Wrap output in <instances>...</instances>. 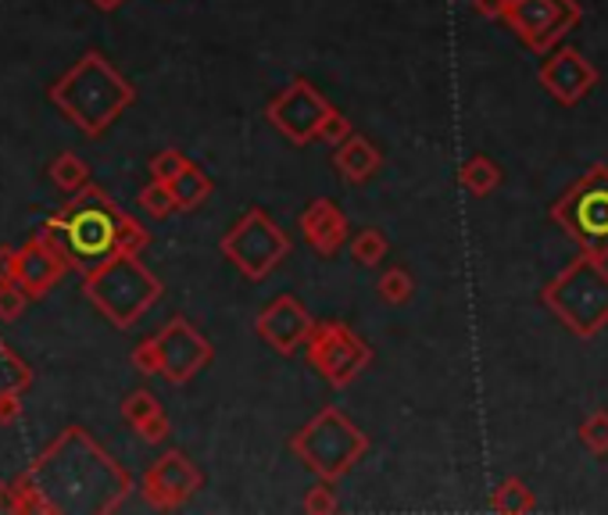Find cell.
Instances as JSON below:
<instances>
[{
  "mask_svg": "<svg viewBox=\"0 0 608 515\" xmlns=\"http://www.w3.org/2000/svg\"><path fill=\"white\" fill-rule=\"evenodd\" d=\"M352 118H347L340 108H329V115L323 118V126H318V140L329 144V147H340L347 136H352Z\"/></svg>",
  "mask_w": 608,
  "mask_h": 515,
  "instance_id": "28",
  "label": "cell"
},
{
  "mask_svg": "<svg viewBox=\"0 0 608 515\" xmlns=\"http://www.w3.org/2000/svg\"><path fill=\"white\" fill-rule=\"evenodd\" d=\"M129 219L133 216H126L104 190L83 187L43 225L61 233V240H65V248L72 254V269H80L86 280V276H94L97 269L108 265L112 258L122 254V233H126Z\"/></svg>",
  "mask_w": 608,
  "mask_h": 515,
  "instance_id": "1",
  "label": "cell"
},
{
  "mask_svg": "<svg viewBox=\"0 0 608 515\" xmlns=\"http://www.w3.org/2000/svg\"><path fill=\"white\" fill-rule=\"evenodd\" d=\"M14 254L11 248H0V283H14Z\"/></svg>",
  "mask_w": 608,
  "mask_h": 515,
  "instance_id": "35",
  "label": "cell"
},
{
  "mask_svg": "<svg viewBox=\"0 0 608 515\" xmlns=\"http://www.w3.org/2000/svg\"><path fill=\"white\" fill-rule=\"evenodd\" d=\"M301 233L315 254L333 258L347 240V216L329 197H315V201H308V208L301 211Z\"/></svg>",
  "mask_w": 608,
  "mask_h": 515,
  "instance_id": "16",
  "label": "cell"
},
{
  "mask_svg": "<svg viewBox=\"0 0 608 515\" xmlns=\"http://www.w3.org/2000/svg\"><path fill=\"white\" fill-rule=\"evenodd\" d=\"M22 390H11V393H4L0 398V427H8V422H14L19 419V412H22V398H19Z\"/></svg>",
  "mask_w": 608,
  "mask_h": 515,
  "instance_id": "33",
  "label": "cell"
},
{
  "mask_svg": "<svg viewBox=\"0 0 608 515\" xmlns=\"http://www.w3.org/2000/svg\"><path fill=\"white\" fill-rule=\"evenodd\" d=\"M541 301L580 340L598 337L608 326V258L580 251L544 286Z\"/></svg>",
  "mask_w": 608,
  "mask_h": 515,
  "instance_id": "3",
  "label": "cell"
},
{
  "mask_svg": "<svg viewBox=\"0 0 608 515\" xmlns=\"http://www.w3.org/2000/svg\"><path fill=\"white\" fill-rule=\"evenodd\" d=\"M541 86L552 94L558 104H580L590 90L598 86V69L587 62V57L576 51V48H558L552 54H544V65H541Z\"/></svg>",
  "mask_w": 608,
  "mask_h": 515,
  "instance_id": "15",
  "label": "cell"
},
{
  "mask_svg": "<svg viewBox=\"0 0 608 515\" xmlns=\"http://www.w3.org/2000/svg\"><path fill=\"white\" fill-rule=\"evenodd\" d=\"M161 412V404H158V398L150 390H133L126 401H122V416H126V422L133 430H140L144 422L150 419V416H158Z\"/></svg>",
  "mask_w": 608,
  "mask_h": 515,
  "instance_id": "25",
  "label": "cell"
},
{
  "mask_svg": "<svg viewBox=\"0 0 608 515\" xmlns=\"http://www.w3.org/2000/svg\"><path fill=\"white\" fill-rule=\"evenodd\" d=\"M51 101L83 133L101 136L136 101V90L122 80L101 54L90 51L83 62L51 90Z\"/></svg>",
  "mask_w": 608,
  "mask_h": 515,
  "instance_id": "2",
  "label": "cell"
},
{
  "mask_svg": "<svg viewBox=\"0 0 608 515\" xmlns=\"http://www.w3.org/2000/svg\"><path fill=\"white\" fill-rule=\"evenodd\" d=\"M376 291H379V297L387 301V305H408V301H412L416 283L401 265H390V269H384V276H379Z\"/></svg>",
  "mask_w": 608,
  "mask_h": 515,
  "instance_id": "23",
  "label": "cell"
},
{
  "mask_svg": "<svg viewBox=\"0 0 608 515\" xmlns=\"http://www.w3.org/2000/svg\"><path fill=\"white\" fill-rule=\"evenodd\" d=\"M312 329H315V319L294 294H280L269 308L258 312V319H254V333L283 358L301 351V347L308 344Z\"/></svg>",
  "mask_w": 608,
  "mask_h": 515,
  "instance_id": "14",
  "label": "cell"
},
{
  "mask_svg": "<svg viewBox=\"0 0 608 515\" xmlns=\"http://www.w3.org/2000/svg\"><path fill=\"white\" fill-rule=\"evenodd\" d=\"M584 11L576 0H509L505 22L534 54H552L576 25Z\"/></svg>",
  "mask_w": 608,
  "mask_h": 515,
  "instance_id": "9",
  "label": "cell"
},
{
  "mask_svg": "<svg viewBox=\"0 0 608 515\" xmlns=\"http://www.w3.org/2000/svg\"><path fill=\"white\" fill-rule=\"evenodd\" d=\"M304 351H308V366L318 376H326V383L337 390L352 387L358 376L373 366V347L365 344L352 326H344L337 319L315 323Z\"/></svg>",
  "mask_w": 608,
  "mask_h": 515,
  "instance_id": "8",
  "label": "cell"
},
{
  "mask_svg": "<svg viewBox=\"0 0 608 515\" xmlns=\"http://www.w3.org/2000/svg\"><path fill=\"white\" fill-rule=\"evenodd\" d=\"M473 11L480 19H505L509 0H473Z\"/></svg>",
  "mask_w": 608,
  "mask_h": 515,
  "instance_id": "34",
  "label": "cell"
},
{
  "mask_svg": "<svg viewBox=\"0 0 608 515\" xmlns=\"http://www.w3.org/2000/svg\"><path fill=\"white\" fill-rule=\"evenodd\" d=\"M491 508L501 515H530L537 508V497L520 476H509V480H501V487L491 494Z\"/></svg>",
  "mask_w": 608,
  "mask_h": 515,
  "instance_id": "20",
  "label": "cell"
},
{
  "mask_svg": "<svg viewBox=\"0 0 608 515\" xmlns=\"http://www.w3.org/2000/svg\"><path fill=\"white\" fill-rule=\"evenodd\" d=\"M155 340H158V351H161V376L169 383L193 380V376L201 369H208L211 358H216L211 344L187 319H182V315H176V319L165 326Z\"/></svg>",
  "mask_w": 608,
  "mask_h": 515,
  "instance_id": "13",
  "label": "cell"
},
{
  "mask_svg": "<svg viewBox=\"0 0 608 515\" xmlns=\"http://www.w3.org/2000/svg\"><path fill=\"white\" fill-rule=\"evenodd\" d=\"M552 222L580 251L608 258V165H590L552 204Z\"/></svg>",
  "mask_w": 608,
  "mask_h": 515,
  "instance_id": "5",
  "label": "cell"
},
{
  "mask_svg": "<svg viewBox=\"0 0 608 515\" xmlns=\"http://www.w3.org/2000/svg\"><path fill=\"white\" fill-rule=\"evenodd\" d=\"M387 251H390V240H387L384 230H376V225H365V230L355 233V240H352V258L358 265H365V269H373V265L384 262Z\"/></svg>",
  "mask_w": 608,
  "mask_h": 515,
  "instance_id": "22",
  "label": "cell"
},
{
  "mask_svg": "<svg viewBox=\"0 0 608 515\" xmlns=\"http://www.w3.org/2000/svg\"><path fill=\"white\" fill-rule=\"evenodd\" d=\"M69 269H72V254L65 248V240H61V233L48 230V225L14 254V283H19L29 297L48 294Z\"/></svg>",
  "mask_w": 608,
  "mask_h": 515,
  "instance_id": "11",
  "label": "cell"
},
{
  "mask_svg": "<svg viewBox=\"0 0 608 515\" xmlns=\"http://www.w3.org/2000/svg\"><path fill=\"white\" fill-rule=\"evenodd\" d=\"M90 4H94L97 11H115V8L126 4V0H90Z\"/></svg>",
  "mask_w": 608,
  "mask_h": 515,
  "instance_id": "36",
  "label": "cell"
},
{
  "mask_svg": "<svg viewBox=\"0 0 608 515\" xmlns=\"http://www.w3.org/2000/svg\"><path fill=\"white\" fill-rule=\"evenodd\" d=\"M190 165V158L182 155V150H176V147H165V150H158L155 158H150V176L155 179H161V183H172V179L187 169Z\"/></svg>",
  "mask_w": 608,
  "mask_h": 515,
  "instance_id": "27",
  "label": "cell"
},
{
  "mask_svg": "<svg viewBox=\"0 0 608 515\" xmlns=\"http://www.w3.org/2000/svg\"><path fill=\"white\" fill-rule=\"evenodd\" d=\"M136 433H140L144 437V441L147 444H161L165 441V437H169V419H165V412H158V416H150L147 422H144V427L140 430H136Z\"/></svg>",
  "mask_w": 608,
  "mask_h": 515,
  "instance_id": "32",
  "label": "cell"
},
{
  "mask_svg": "<svg viewBox=\"0 0 608 515\" xmlns=\"http://www.w3.org/2000/svg\"><path fill=\"white\" fill-rule=\"evenodd\" d=\"M51 176L54 183L65 190V193H80L83 187H90V169L83 158H75L72 150H61V155L54 158L51 165Z\"/></svg>",
  "mask_w": 608,
  "mask_h": 515,
  "instance_id": "21",
  "label": "cell"
},
{
  "mask_svg": "<svg viewBox=\"0 0 608 515\" xmlns=\"http://www.w3.org/2000/svg\"><path fill=\"white\" fill-rule=\"evenodd\" d=\"M219 248L226 254V262H233L240 269V276L251 283L269 280L294 251L291 233H283L280 225L272 222L269 211L262 208L243 211V219L222 237Z\"/></svg>",
  "mask_w": 608,
  "mask_h": 515,
  "instance_id": "7",
  "label": "cell"
},
{
  "mask_svg": "<svg viewBox=\"0 0 608 515\" xmlns=\"http://www.w3.org/2000/svg\"><path fill=\"white\" fill-rule=\"evenodd\" d=\"M201 487H205L201 469H197L182 451H165L140 480V491L147 497V505H155L161 512H172L179 505H187Z\"/></svg>",
  "mask_w": 608,
  "mask_h": 515,
  "instance_id": "12",
  "label": "cell"
},
{
  "mask_svg": "<svg viewBox=\"0 0 608 515\" xmlns=\"http://www.w3.org/2000/svg\"><path fill=\"white\" fill-rule=\"evenodd\" d=\"M140 208L147 211L150 219H169L172 211H179L172 187L161 183V179H150V183L140 190Z\"/></svg>",
  "mask_w": 608,
  "mask_h": 515,
  "instance_id": "24",
  "label": "cell"
},
{
  "mask_svg": "<svg viewBox=\"0 0 608 515\" xmlns=\"http://www.w3.org/2000/svg\"><path fill=\"white\" fill-rule=\"evenodd\" d=\"M501 179H505V172H501V165L491 161L486 155H473L462 169H459V183L473 193V197H486L494 193L501 187Z\"/></svg>",
  "mask_w": 608,
  "mask_h": 515,
  "instance_id": "19",
  "label": "cell"
},
{
  "mask_svg": "<svg viewBox=\"0 0 608 515\" xmlns=\"http://www.w3.org/2000/svg\"><path fill=\"white\" fill-rule=\"evenodd\" d=\"M291 451L312 469L318 480L337 483L361 462V454L369 451V437H365L340 408H323L315 419L291 437Z\"/></svg>",
  "mask_w": 608,
  "mask_h": 515,
  "instance_id": "4",
  "label": "cell"
},
{
  "mask_svg": "<svg viewBox=\"0 0 608 515\" xmlns=\"http://www.w3.org/2000/svg\"><path fill=\"white\" fill-rule=\"evenodd\" d=\"M133 366L140 369L144 376H161V351H158V340L155 337L133 347Z\"/></svg>",
  "mask_w": 608,
  "mask_h": 515,
  "instance_id": "31",
  "label": "cell"
},
{
  "mask_svg": "<svg viewBox=\"0 0 608 515\" xmlns=\"http://www.w3.org/2000/svg\"><path fill=\"white\" fill-rule=\"evenodd\" d=\"M304 512H312V515L337 512V494H333V483L329 480H318L315 487L304 494Z\"/></svg>",
  "mask_w": 608,
  "mask_h": 515,
  "instance_id": "30",
  "label": "cell"
},
{
  "mask_svg": "<svg viewBox=\"0 0 608 515\" xmlns=\"http://www.w3.org/2000/svg\"><path fill=\"white\" fill-rule=\"evenodd\" d=\"M172 193H176V204L179 211H193V208H201L208 197H211V176L201 169V165H187L176 179H172Z\"/></svg>",
  "mask_w": 608,
  "mask_h": 515,
  "instance_id": "18",
  "label": "cell"
},
{
  "mask_svg": "<svg viewBox=\"0 0 608 515\" xmlns=\"http://www.w3.org/2000/svg\"><path fill=\"white\" fill-rule=\"evenodd\" d=\"M329 97L308 80H291L276 97L265 104V118L276 126L286 140L297 147H308L312 140H318V126L329 115Z\"/></svg>",
  "mask_w": 608,
  "mask_h": 515,
  "instance_id": "10",
  "label": "cell"
},
{
  "mask_svg": "<svg viewBox=\"0 0 608 515\" xmlns=\"http://www.w3.org/2000/svg\"><path fill=\"white\" fill-rule=\"evenodd\" d=\"M333 165H337V172L347 179V183H365V179H373L379 172V150L373 147V140H365V136L352 133L347 140L337 147V155H333Z\"/></svg>",
  "mask_w": 608,
  "mask_h": 515,
  "instance_id": "17",
  "label": "cell"
},
{
  "mask_svg": "<svg viewBox=\"0 0 608 515\" xmlns=\"http://www.w3.org/2000/svg\"><path fill=\"white\" fill-rule=\"evenodd\" d=\"M29 294L19 283H0V323H14L25 312Z\"/></svg>",
  "mask_w": 608,
  "mask_h": 515,
  "instance_id": "29",
  "label": "cell"
},
{
  "mask_svg": "<svg viewBox=\"0 0 608 515\" xmlns=\"http://www.w3.org/2000/svg\"><path fill=\"white\" fill-rule=\"evenodd\" d=\"M86 297L108 315L115 326H133L161 297V283L136 262V254H118L108 265L86 276Z\"/></svg>",
  "mask_w": 608,
  "mask_h": 515,
  "instance_id": "6",
  "label": "cell"
},
{
  "mask_svg": "<svg viewBox=\"0 0 608 515\" xmlns=\"http://www.w3.org/2000/svg\"><path fill=\"white\" fill-rule=\"evenodd\" d=\"M580 441L590 454H608V412L598 408V412H590L580 427Z\"/></svg>",
  "mask_w": 608,
  "mask_h": 515,
  "instance_id": "26",
  "label": "cell"
}]
</instances>
